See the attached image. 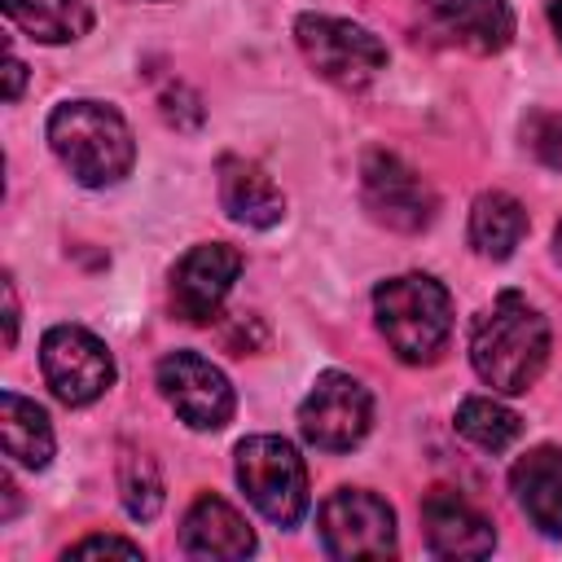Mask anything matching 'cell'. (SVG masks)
Masks as SVG:
<instances>
[{
  "instance_id": "4",
  "label": "cell",
  "mask_w": 562,
  "mask_h": 562,
  "mask_svg": "<svg viewBox=\"0 0 562 562\" xmlns=\"http://www.w3.org/2000/svg\"><path fill=\"white\" fill-rule=\"evenodd\" d=\"M237 487L277 527H299L307 514V465L281 435H246L233 452Z\"/></svg>"
},
{
  "instance_id": "14",
  "label": "cell",
  "mask_w": 562,
  "mask_h": 562,
  "mask_svg": "<svg viewBox=\"0 0 562 562\" xmlns=\"http://www.w3.org/2000/svg\"><path fill=\"white\" fill-rule=\"evenodd\" d=\"M509 492L540 536L562 540V448L536 443L509 465Z\"/></svg>"
},
{
  "instance_id": "12",
  "label": "cell",
  "mask_w": 562,
  "mask_h": 562,
  "mask_svg": "<svg viewBox=\"0 0 562 562\" xmlns=\"http://www.w3.org/2000/svg\"><path fill=\"white\" fill-rule=\"evenodd\" d=\"M241 250L228 241H198L171 268V312L189 325H211L241 277Z\"/></svg>"
},
{
  "instance_id": "25",
  "label": "cell",
  "mask_w": 562,
  "mask_h": 562,
  "mask_svg": "<svg viewBox=\"0 0 562 562\" xmlns=\"http://www.w3.org/2000/svg\"><path fill=\"white\" fill-rule=\"evenodd\" d=\"M22 83H26V66H22V57L9 48V92H4V97L18 101V97H22Z\"/></svg>"
},
{
  "instance_id": "18",
  "label": "cell",
  "mask_w": 562,
  "mask_h": 562,
  "mask_svg": "<svg viewBox=\"0 0 562 562\" xmlns=\"http://www.w3.org/2000/svg\"><path fill=\"white\" fill-rule=\"evenodd\" d=\"M522 237H527V206L514 193L487 189V193L474 198V206H470V246H474V255L509 259Z\"/></svg>"
},
{
  "instance_id": "9",
  "label": "cell",
  "mask_w": 562,
  "mask_h": 562,
  "mask_svg": "<svg viewBox=\"0 0 562 562\" xmlns=\"http://www.w3.org/2000/svg\"><path fill=\"white\" fill-rule=\"evenodd\" d=\"M360 198L364 211L395 233H422L439 211L435 189L391 149H369L360 158Z\"/></svg>"
},
{
  "instance_id": "17",
  "label": "cell",
  "mask_w": 562,
  "mask_h": 562,
  "mask_svg": "<svg viewBox=\"0 0 562 562\" xmlns=\"http://www.w3.org/2000/svg\"><path fill=\"white\" fill-rule=\"evenodd\" d=\"M0 439H4V457L26 465V470H44L53 461V448H57L48 413L18 391L0 395Z\"/></svg>"
},
{
  "instance_id": "7",
  "label": "cell",
  "mask_w": 562,
  "mask_h": 562,
  "mask_svg": "<svg viewBox=\"0 0 562 562\" xmlns=\"http://www.w3.org/2000/svg\"><path fill=\"white\" fill-rule=\"evenodd\" d=\"M40 369H44L48 391L66 408H83V404L101 400L114 386V356L83 325H53V329H44V338H40Z\"/></svg>"
},
{
  "instance_id": "10",
  "label": "cell",
  "mask_w": 562,
  "mask_h": 562,
  "mask_svg": "<svg viewBox=\"0 0 562 562\" xmlns=\"http://www.w3.org/2000/svg\"><path fill=\"white\" fill-rule=\"evenodd\" d=\"M158 391L189 430H224L237 413L233 382L198 351H167L158 360Z\"/></svg>"
},
{
  "instance_id": "24",
  "label": "cell",
  "mask_w": 562,
  "mask_h": 562,
  "mask_svg": "<svg viewBox=\"0 0 562 562\" xmlns=\"http://www.w3.org/2000/svg\"><path fill=\"white\" fill-rule=\"evenodd\" d=\"M4 342L13 347L18 342V290H13V277H4Z\"/></svg>"
},
{
  "instance_id": "23",
  "label": "cell",
  "mask_w": 562,
  "mask_h": 562,
  "mask_svg": "<svg viewBox=\"0 0 562 562\" xmlns=\"http://www.w3.org/2000/svg\"><path fill=\"white\" fill-rule=\"evenodd\" d=\"M88 553H123V558H145V549L136 540L123 536H83L79 544L66 549V558H88Z\"/></svg>"
},
{
  "instance_id": "22",
  "label": "cell",
  "mask_w": 562,
  "mask_h": 562,
  "mask_svg": "<svg viewBox=\"0 0 562 562\" xmlns=\"http://www.w3.org/2000/svg\"><path fill=\"white\" fill-rule=\"evenodd\" d=\"M522 145L549 171H562V110H531L522 119Z\"/></svg>"
},
{
  "instance_id": "13",
  "label": "cell",
  "mask_w": 562,
  "mask_h": 562,
  "mask_svg": "<svg viewBox=\"0 0 562 562\" xmlns=\"http://www.w3.org/2000/svg\"><path fill=\"white\" fill-rule=\"evenodd\" d=\"M422 531L435 558H487L496 549L492 522L457 487H430L422 496Z\"/></svg>"
},
{
  "instance_id": "5",
  "label": "cell",
  "mask_w": 562,
  "mask_h": 562,
  "mask_svg": "<svg viewBox=\"0 0 562 562\" xmlns=\"http://www.w3.org/2000/svg\"><path fill=\"white\" fill-rule=\"evenodd\" d=\"M294 40H299L307 66H312L321 79H329V83H338V88H347V92L369 88V83L386 70V61H391L386 44H382L369 26H360V22H351V18L299 13Z\"/></svg>"
},
{
  "instance_id": "19",
  "label": "cell",
  "mask_w": 562,
  "mask_h": 562,
  "mask_svg": "<svg viewBox=\"0 0 562 562\" xmlns=\"http://www.w3.org/2000/svg\"><path fill=\"white\" fill-rule=\"evenodd\" d=\"M4 13L40 44H70L92 26L88 0H4Z\"/></svg>"
},
{
  "instance_id": "20",
  "label": "cell",
  "mask_w": 562,
  "mask_h": 562,
  "mask_svg": "<svg viewBox=\"0 0 562 562\" xmlns=\"http://www.w3.org/2000/svg\"><path fill=\"white\" fill-rule=\"evenodd\" d=\"M452 426L465 443H474L479 452H492V457L505 452L509 443H518V435H522V417L492 395H465L457 404Z\"/></svg>"
},
{
  "instance_id": "16",
  "label": "cell",
  "mask_w": 562,
  "mask_h": 562,
  "mask_svg": "<svg viewBox=\"0 0 562 562\" xmlns=\"http://www.w3.org/2000/svg\"><path fill=\"white\" fill-rule=\"evenodd\" d=\"M215 171H220V206L228 211L233 224H246V228L281 224L285 193L277 189V180L259 162H250L241 154H224Z\"/></svg>"
},
{
  "instance_id": "2",
  "label": "cell",
  "mask_w": 562,
  "mask_h": 562,
  "mask_svg": "<svg viewBox=\"0 0 562 562\" xmlns=\"http://www.w3.org/2000/svg\"><path fill=\"white\" fill-rule=\"evenodd\" d=\"M48 145L83 189H110L136 162V140L127 119L92 97L61 101L48 114Z\"/></svg>"
},
{
  "instance_id": "11",
  "label": "cell",
  "mask_w": 562,
  "mask_h": 562,
  "mask_svg": "<svg viewBox=\"0 0 562 562\" xmlns=\"http://www.w3.org/2000/svg\"><path fill=\"white\" fill-rule=\"evenodd\" d=\"M514 26L505 0H417V31L439 48L492 57L514 44Z\"/></svg>"
},
{
  "instance_id": "21",
  "label": "cell",
  "mask_w": 562,
  "mask_h": 562,
  "mask_svg": "<svg viewBox=\"0 0 562 562\" xmlns=\"http://www.w3.org/2000/svg\"><path fill=\"white\" fill-rule=\"evenodd\" d=\"M119 496H123V509L136 518V522H149L158 518L162 501H167V487H162V474H158V461L140 448H123L119 457Z\"/></svg>"
},
{
  "instance_id": "3",
  "label": "cell",
  "mask_w": 562,
  "mask_h": 562,
  "mask_svg": "<svg viewBox=\"0 0 562 562\" xmlns=\"http://www.w3.org/2000/svg\"><path fill=\"white\" fill-rule=\"evenodd\" d=\"M373 316L404 364H435L452 338V294L426 272L386 277L373 290Z\"/></svg>"
},
{
  "instance_id": "6",
  "label": "cell",
  "mask_w": 562,
  "mask_h": 562,
  "mask_svg": "<svg viewBox=\"0 0 562 562\" xmlns=\"http://www.w3.org/2000/svg\"><path fill=\"white\" fill-rule=\"evenodd\" d=\"M373 426V395L360 378L342 373V369H325L316 373L312 391L299 404V430L312 448L321 452H351L356 443H364Z\"/></svg>"
},
{
  "instance_id": "1",
  "label": "cell",
  "mask_w": 562,
  "mask_h": 562,
  "mask_svg": "<svg viewBox=\"0 0 562 562\" xmlns=\"http://www.w3.org/2000/svg\"><path fill=\"white\" fill-rule=\"evenodd\" d=\"M470 364L492 391L522 395L549 364V321L518 290H501L470 329Z\"/></svg>"
},
{
  "instance_id": "15",
  "label": "cell",
  "mask_w": 562,
  "mask_h": 562,
  "mask_svg": "<svg viewBox=\"0 0 562 562\" xmlns=\"http://www.w3.org/2000/svg\"><path fill=\"white\" fill-rule=\"evenodd\" d=\"M255 531L250 522L215 492H202L184 522H180V549L189 558H220V562H237V558H250L255 553Z\"/></svg>"
},
{
  "instance_id": "8",
  "label": "cell",
  "mask_w": 562,
  "mask_h": 562,
  "mask_svg": "<svg viewBox=\"0 0 562 562\" xmlns=\"http://www.w3.org/2000/svg\"><path fill=\"white\" fill-rule=\"evenodd\" d=\"M321 544L329 558H391L395 540V509L364 487H338L321 501L316 514Z\"/></svg>"
},
{
  "instance_id": "27",
  "label": "cell",
  "mask_w": 562,
  "mask_h": 562,
  "mask_svg": "<svg viewBox=\"0 0 562 562\" xmlns=\"http://www.w3.org/2000/svg\"><path fill=\"white\" fill-rule=\"evenodd\" d=\"M553 259L562 263V220H558V228H553Z\"/></svg>"
},
{
  "instance_id": "26",
  "label": "cell",
  "mask_w": 562,
  "mask_h": 562,
  "mask_svg": "<svg viewBox=\"0 0 562 562\" xmlns=\"http://www.w3.org/2000/svg\"><path fill=\"white\" fill-rule=\"evenodd\" d=\"M549 26H553V35H558V44H562V0L549 4Z\"/></svg>"
}]
</instances>
